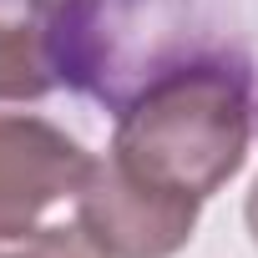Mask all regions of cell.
Returning <instances> with one entry per match:
<instances>
[{
  "mask_svg": "<svg viewBox=\"0 0 258 258\" xmlns=\"http://www.w3.org/2000/svg\"><path fill=\"white\" fill-rule=\"evenodd\" d=\"M248 76L228 61H182L121 106L106 162L147 192L203 208L248 162Z\"/></svg>",
  "mask_w": 258,
  "mask_h": 258,
  "instance_id": "cell-1",
  "label": "cell"
},
{
  "mask_svg": "<svg viewBox=\"0 0 258 258\" xmlns=\"http://www.w3.org/2000/svg\"><path fill=\"white\" fill-rule=\"evenodd\" d=\"M91 162L96 157L56 121L0 111V243L31 238L56 203L81 192Z\"/></svg>",
  "mask_w": 258,
  "mask_h": 258,
  "instance_id": "cell-2",
  "label": "cell"
},
{
  "mask_svg": "<svg viewBox=\"0 0 258 258\" xmlns=\"http://www.w3.org/2000/svg\"><path fill=\"white\" fill-rule=\"evenodd\" d=\"M198 203H177L162 192H147L126 172H116L106 157L91 162L81 192H76V223L106 258H172L192 228Z\"/></svg>",
  "mask_w": 258,
  "mask_h": 258,
  "instance_id": "cell-3",
  "label": "cell"
},
{
  "mask_svg": "<svg viewBox=\"0 0 258 258\" xmlns=\"http://www.w3.org/2000/svg\"><path fill=\"white\" fill-rule=\"evenodd\" d=\"M51 41L26 21H0V101H36L56 86Z\"/></svg>",
  "mask_w": 258,
  "mask_h": 258,
  "instance_id": "cell-4",
  "label": "cell"
},
{
  "mask_svg": "<svg viewBox=\"0 0 258 258\" xmlns=\"http://www.w3.org/2000/svg\"><path fill=\"white\" fill-rule=\"evenodd\" d=\"M0 258H106V253L76 223V228H36L31 238H21V248L0 253Z\"/></svg>",
  "mask_w": 258,
  "mask_h": 258,
  "instance_id": "cell-5",
  "label": "cell"
},
{
  "mask_svg": "<svg viewBox=\"0 0 258 258\" xmlns=\"http://www.w3.org/2000/svg\"><path fill=\"white\" fill-rule=\"evenodd\" d=\"M243 218H248V233H253V248H258V177H253V192H248V208H243Z\"/></svg>",
  "mask_w": 258,
  "mask_h": 258,
  "instance_id": "cell-6",
  "label": "cell"
}]
</instances>
